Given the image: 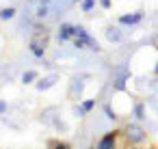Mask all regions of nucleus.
Returning <instances> with one entry per match:
<instances>
[{"label": "nucleus", "mask_w": 158, "mask_h": 149, "mask_svg": "<svg viewBox=\"0 0 158 149\" xmlns=\"http://www.w3.org/2000/svg\"><path fill=\"white\" fill-rule=\"evenodd\" d=\"M139 20H141V13H134V15H123L119 22H121V24H136Z\"/></svg>", "instance_id": "3"}, {"label": "nucleus", "mask_w": 158, "mask_h": 149, "mask_svg": "<svg viewBox=\"0 0 158 149\" xmlns=\"http://www.w3.org/2000/svg\"><path fill=\"white\" fill-rule=\"evenodd\" d=\"M13 9H5V11H0V15H2V20H9V18H13Z\"/></svg>", "instance_id": "5"}, {"label": "nucleus", "mask_w": 158, "mask_h": 149, "mask_svg": "<svg viewBox=\"0 0 158 149\" xmlns=\"http://www.w3.org/2000/svg\"><path fill=\"white\" fill-rule=\"evenodd\" d=\"M33 78H35V74H26V76H24V82H31Z\"/></svg>", "instance_id": "7"}, {"label": "nucleus", "mask_w": 158, "mask_h": 149, "mask_svg": "<svg viewBox=\"0 0 158 149\" xmlns=\"http://www.w3.org/2000/svg\"><path fill=\"white\" fill-rule=\"evenodd\" d=\"M98 149H115V134H108V136H104V138L100 140Z\"/></svg>", "instance_id": "2"}, {"label": "nucleus", "mask_w": 158, "mask_h": 149, "mask_svg": "<svg viewBox=\"0 0 158 149\" xmlns=\"http://www.w3.org/2000/svg\"><path fill=\"white\" fill-rule=\"evenodd\" d=\"M54 149H65V147H63V145H59V147H54Z\"/></svg>", "instance_id": "8"}, {"label": "nucleus", "mask_w": 158, "mask_h": 149, "mask_svg": "<svg viewBox=\"0 0 158 149\" xmlns=\"http://www.w3.org/2000/svg\"><path fill=\"white\" fill-rule=\"evenodd\" d=\"M128 136H130V143H141V140L145 138L143 130L136 127V125H128Z\"/></svg>", "instance_id": "1"}, {"label": "nucleus", "mask_w": 158, "mask_h": 149, "mask_svg": "<svg viewBox=\"0 0 158 149\" xmlns=\"http://www.w3.org/2000/svg\"><path fill=\"white\" fill-rule=\"evenodd\" d=\"M91 7H93V0H85V5H82V9H85V11H89Z\"/></svg>", "instance_id": "6"}, {"label": "nucleus", "mask_w": 158, "mask_h": 149, "mask_svg": "<svg viewBox=\"0 0 158 149\" xmlns=\"http://www.w3.org/2000/svg\"><path fill=\"white\" fill-rule=\"evenodd\" d=\"M78 28H74V26H63L61 28V39H69L72 37V33H76Z\"/></svg>", "instance_id": "4"}]
</instances>
